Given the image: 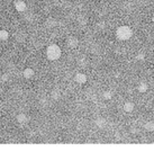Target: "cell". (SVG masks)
Masks as SVG:
<instances>
[{
	"label": "cell",
	"instance_id": "obj_1",
	"mask_svg": "<svg viewBox=\"0 0 154 152\" xmlns=\"http://www.w3.org/2000/svg\"><path fill=\"white\" fill-rule=\"evenodd\" d=\"M132 35H133V30L127 25L119 26L117 28V30H116V37H117L119 41H127V40H129L132 37Z\"/></svg>",
	"mask_w": 154,
	"mask_h": 152
},
{
	"label": "cell",
	"instance_id": "obj_2",
	"mask_svg": "<svg viewBox=\"0 0 154 152\" xmlns=\"http://www.w3.org/2000/svg\"><path fill=\"white\" fill-rule=\"evenodd\" d=\"M61 49H60L59 45L56 44H51L50 46H47L46 49V57L49 60L51 61H55V60H59L61 57Z\"/></svg>",
	"mask_w": 154,
	"mask_h": 152
},
{
	"label": "cell",
	"instance_id": "obj_3",
	"mask_svg": "<svg viewBox=\"0 0 154 152\" xmlns=\"http://www.w3.org/2000/svg\"><path fill=\"white\" fill-rule=\"evenodd\" d=\"M66 44H68V46H69L70 49H75V47L78 46V44H79V41H78L77 37L70 36L68 38V41H66Z\"/></svg>",
	"mask_w": 154,
	"mask_h": 152
},
{
	"label": "cell",
	"instance_id": "obj_4",
	"mask_svg": "<svg viewBox=\"0 0 154 152\" xmlns=\"http://www.w3.org/2000/svg\"><path fill=\"white\" fill-rule=\"evenodd\" d=\"M74 80L78 82V83H80V85H82V83H84L86 81H87V76L84 74V73H77L75 74V77H74Z\"/></svg>",
	"mask_w": 154,
	"mask_h": 152
},
{
	"label": "cell",
	"instance_id": "obj_5",
	"mask_svg": "<svg viewBox=\"0 0 154 152\" xmlns=\"http://www.w3.org/2000/svg\"><path fill=\"white\" fill-rule=\"evenodd\" d=\"M15 8L17 11H19V13H22V11H25L26 10V4L22 1V0H19V1H16L15 2Z\"/></svg>",
	"mask_w": 154,
	"mask_h": 152
},
{
	"label": "cell",
	"instance_id": "obj_6",
	"mask_svg": "<svg viewBox=\"0 0 154 152\" xmlns=\"http://www.w3.org/2000/svg\"><path fill=\"white\" fill-rule=\"evenodd\" d=\"M17 122L20 124H26L30 122V117L26 115V114L22 113V114H19V115L17 116Z\"/></svg>",
	"mask_w": 154,
	"mask_h": 152
},
{
	"label": "cell",
	"instance_id": "obj_7",
	"mask_svg": "<svg viewBox=\"0 0 154 152\" xmlns=\"http://www.w3.org/2000/svg\"><path fill=\"white\" fill-rule=\"evenodd\" d=\"M34 70L33 69H30V68H27V69H25L24 70V72H23V76H24V78L25 79H30V78H33L34 77Z\"/></svg>",
	"mask_w": 154,
	"mask_h": 152
},
{
	"label": "cell",
	"instance_id": "obj_8",
	"mask_svg": "<svg viewBox=\"0 0 154 152\" xmlns=\"http://www.w3.org/2000/svg\"><path fill=\"white\" fill-rule=\"evenodd\" d=\"M134 108H135V105L132 101H126L124 104V110L126 113H132Z\"/></svg>",
	"mask_w": 154,
	"mask_h": 152
},
{
	"label": "cell",
	"instance_id": "obj_9",
	"mask_svg": "<svg viewBox=\"0 0 154 152\" xmlns=\"http://www.w3.org/2000/svg\"><path fill=\"white\" fill-rule=\"evenodd\" d=\"M56 23L58 22H56L54 18H47L46 22H45V26H46L47 28H53V27L56 26Z\"/></svg>",
	"mask_w": 154,
	"mask_h": 152
},
{
	"label": "cell",
	"instance_id": "obj_10",
	"mask_svg": "<svg viewBox=\"0 0 154 152\" xmlns=\"http://www.w3.org/2000/svg\"><path fill=\"white\" fill-rule=\"evenodd\" d=\"M96 125H97L98 127L103 129V127H105V126L107 125V122H106V119H105V118H103V117H100V118L96 119Z\"/></svg>",
	"mask_w": 154,
	"mask_h": 152
},
{
	"label": "cell",
	"instance_id": "obj_11",
	"mask_svg": "<svg viewBox=\"0 0 154 152\" xmlns=\"http://www.w3.org/2000/svg\"><path fill=\"white\" fill-rule=\"evenodd\" d=\"M144 129L147 132H154V122H147L144 126Z\"/></svg>",
	"mask_w": 154,
	"mask_h": 152
},
{
	"label": "cell",
	"instance_id": "obj_12",
	"mask_svg": "<svg viewBox=\"0 0 154 152\" xmlns=\"http://www.w3.org/2000/svg\"><path fill=\"white\" fill-rule=\"evenodd\" d=\"M8 37H9V33H8L7 30H0V40L1 41H7Z\"/></svg>",
	"mask_w": 154,
	"mask_h": 152
},
{
	"label": "cell",
	"instance_id": "obj_13",
	"mask_svg": "<svg viewBox=\"0 0 154 152\" xmlns=\"http://www.w3.org/2000/svg\"><path fill=\"white\" fill-rule=\"evenodd\" d=\"M51 96H52V98H53V99H56V100H58V99L61 98V93H60L59 89H55V90H53V91H52Z\"/></svg>",
	"mask_w": 154,
	"mask_h": 152
},
{
	"label": "cell",
	"instance_id": "obj_14",
	"mask_svg": "<svg viewBox=\"0 0 154 152\" xmlns=\"http://www.w3.org/2000/svg\"><path fill=\"white\" fill-rule=\"evenodd\" d=\"M137 90H139V93H145L147 90V85L145 83V82H142V83H139V87H137Z\"/></svg>",
	"mask_w": 154,
	"mask_h": 152
},
{
	"label": "cell",
	"instance_id": "obj_15",
	"mask_svg": "<svg viewBox=\"0 0 154 152\" xmlns=\"http://www.w3.org/2000/svg\"><path fill=\"white\" fill-rule=\"evenodd\" d=\"M16 40H17L18 42H24L25 36H24V35H22V33H19V34H17V35H16Z\"/></svg>",
	"mask_w": 154,
	"mask_h": 152
},
{
	"label": "cell",
	"instance_id": "obj_16",
	"mask_svg": "<svg viewBox=\"0 0 154 152\" xmlns=\"http://www.w3.org/2000/svg\"><path fill=\"white\" fill-rule=\"evenodd\" d=\"M103 98H105V99H110V98H111V94L108 93V91L103 93Z\"/></svg>",
	"mask_w": 154,
	"mask_h": 152
},
{
	"label": "cell",
	"instance_id": "obj_17",
	"mask_svg": "<svg viewBox=\"0 0 154 152\" xmlns=\"http://www.w3.org/2000/svg\"><path fill=\"white\" fill-rule=\"evenodd\" d=\"M144 58H145V57H144L143 54H139V55H137V57H136V60H139V61H143V60H144Z\"/></svg>",
	"mask_w": 154,
	"mask_h": 152
},
{
	"label": "cell",
	"instance_id": "obj_18",
	"mask_svg": "<svg viewBox=\"0 0 154 152\" xmlns=\"http://www.w3.org/2000/svg\"><path fill=\"white\" fill-rule=\"evenodd\" d=\"M8 77H9L8 74H2V77H1V80H2V81H8Z\"/></svg>",
	"mask_w": 154,
	"mask_h": 152
}]
</instances>
